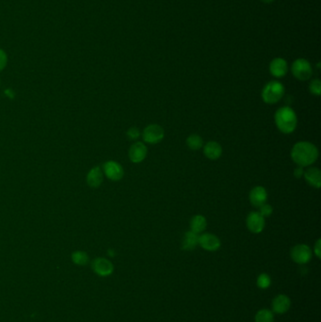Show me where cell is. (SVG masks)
<instances>
[{
    "instance_id": "30",
    "label": "cell",
    "mask_w": 321,
    "mask_h": 322,
    "mask_svg": "<svg viewBox=\"0 0 321 322\" xmlns=\"http://www.w3.org/2000/svg\"><path fill=\"white\" fill-rule=\"evenodd\" d=\"M262 2H264V3H271V2H273L274 0H261Z\"/></svg>"
},
{
    "instance_id": "26",
    "label": "cell",
    "mask_w": 321,
    "mask_h": 322,
    "mask_svg": "<svg viewBox=\"0 0 321 322\" xmlns=\"http://www.w3.org/2000/svg\"><path fill=\"white\" fill-rule=\"evenodd\" d=\"M127 137L130 139V140H138L141 136V131L138 127H131L128 129L127 131Z\"/></svg>"
},
{
    "instance_id": "1",
    "label": "cell",
    "mask_w": 321,
    "mask_h": 322,
    "mask_svg": "<svg viewBox=\"0 0 321 322\" xmlns=\"http://www.w3.org/2000/svg\"><path fill=\"white\" fill-rule=\"evenodd\" d=\"M290 156L298 166L310 167L319 158V149L309 142H300L293 146Z\"/></svg>"
},
{
    "instance_id": "3",
    "label": "cell",
    "mask_w": 321,
    "mask_h": 322,
    "mask_svg": "<svg viewBox=\"0 0 321 322\" xmlns=\"http://www.w3.org/2000/svg\"><path fill=\"white\" fill-rule=\"evenodd\" d=\"M285 86L277 80L269 81L262 90V99L265 103L269 105L276 104L285 95Z\"/></svg>"
},
{
    "instance_id": "24",
    "label": "cell",
    "mask_w": 321,
    "mask_h": 322,
    "mask_svg": "<svg viewBox=\"0 0 321 322\" xmlns=\"http://www.w3.org/2000/svg\"><path fill=\"white\" fill-rule=\"evenodd\" d=\"M257 286L260 288H268L270 286V277L268 274L266 273H262L259 275L258 279H257Z\"/></svg>"
},
{
    "instance_id": "20",
    "label": "cell",
    "mask_w": 321,
    "mask_h": 322,
    "mask_svg": "<svg viewBox=\"0 0 321 322\" xmlns=\"http://www.w3.org/2000/svg\"><path fill=\"white\" fill-rule=\"evenodd\" d=\"M186 145L188 146L189 149H191L193 151L200 150L204 146L203 139L201 136L197 135V134L188 136L186 139Z\"/></svg>"
},
{
    "instance_id": "4",
    "label": "cell",
    "mask_w": 321,
    "mask_h": 322,
    "mask_svg": "<svg viewBox=\"0 0 321 322\" xmlns=\"http://www.w3.org/2000/svg\"><path fill=\"white\" fill-rule=\"evenodd\" d=\"M291 71L293 75L300 81H306L313 74L311 63L305 59H298L292 63Z\"/></svg>"
},
{
    "instance_id": "12",
    "label": "cell",
    "mask_w": 321,
    "mask_h": 322,
    "mask_svg": "<svg viewBox=\"0 0 321 322\" xmlns=\"http://www.w3.org/2000/svg\"><path fill=\"white\" fill-rule=\"evenodd\" d=\"M268 200V191L264 187L257 186L253 187L250 192V202L254 208H259L266 204Z\"/></svg>"
},
{
    "instance_id": "15",
    "label": "cell",
    "mask_w": 321,
    "mask_h": 322,
    "mask_svg": "<svg viewBox=\"0 0 321 322\" xmlns=\"http://www.w3.org/2000/svg\"><path fill=\"white\" fill-rule=\"evenodd\" d=\"M104 181V173L99 166L93 167L87 176V184L89 187L96 188L99 187Z\"/></svg>"
},
{
    "instance_id": "2",
    "label": "cell",
    "mask_w": 321,
    "mask_h": 322,
    "mask_svg": "<svg viewBox=\"0 0 321 322\" xmlns=\"http://www.w3.org/2000/svg\"><path fill=\"white\" fill-rule=\"evenodd\" d=\"M274 122L282 133L291 134L298 126V117L290 107H283L275 112Z\"/></svg>"
},
{
    "instance_id": "21",
    "label": "cell",
    "mask_w": 321,
    "mask_h": 322,
    "mask_svg": "<svg viewBox=\"0 0 321 322\" xmlns=\"http://www.w3.org/2000/svg\"><path fill=\"white\" fill-rule=\"evenodd\" d=\"M72 262L75 265L85 266L89 263V255L83 250H75L72 253Z\"/></svg>"
},
{
    "instance_id": "6",
    "label": "cell",
    "mask_w": 321,
    "mask_h": 322,
    "mask_svg": "<svg viewBox=\"0 0 321 322\" xmlns=\"http://www.w3.org/2000/svg\"><path fill=\"white\" fill-rule=\"evenodd\" d=\"M290 255L295 263L303 265L310 261L313 252L308 245L298 244L292 248L290 251Z\"/></svg>"
},
{
    "instance_id": "14",
    "label": "cell",
    "mask_w": 321,
    "mask_h": 322,
    "mask_svg": "<svg viewBox=\"0 0 321 322\" xmlns=\"http://www.w3.org/2000/svg\"><path fill=\"white\" fill-rule=\"evenodd\" d=\"M303 177L311 187L320 188L321 186V172L317 167H309L304 171Z\"/></svg>"
},
{
    "instance_id": "5",
    "label": "cell",
    "mask_w": 321,
    "mask_h": 322,
    "mask_svg": "<svg viewBox=\"0 0 321 322\" xmlns=\"http://www.w3.org/2000/svg\"><path fill=\"white\" fill-rule=\"evenodd\" d=\"M164 136H165V132L163 127L155 124L146 126L143 132V141L149 144L159 143L164 139Z\"/></svg>"
},
{
    "instance_id": "7",
    "label": "cell",
    "mask_w": 321,
    "mask_h": 322,
    "mask_svg": "<svg viewBox=\"0 0 321 322\" xmlns=\"http://www.w3.org/2000/svg\"><path fill=\"white\" fill-rule=\"evenodd\" d=\"M103 173L111 181H120L124 177V168L122 165L113 160H108L103 165Z\"/></svg>"
},
{
    "instance_id": "11",
    "label": "cell",
    "mask_w": 321,
    "mask_h": 322,
    "mask_svg": "<svg viewBox=\"0 0 321 322\" xmlns=\"http://www.w3.org/2000/svg\"><path fill=\"white\" fill-rule=\"evenodd\" d=\"M147 147L143 143L141 142H137L133 143L128 152V156L129 159L131 160V162L133 163H141L144 160L147 156Z\"/></svg>"
},
{
    "instance_id": "9",
    "label": "cell",
    "mask_w": 321,
    "mask_h": 322,
    "mask_svg": "<svg viewBox=\"0 0 321 322\" xmlns=\"http://www.w3.org/2000/svg\"><path fill=\"white\" fill-rule=\"evenodd\" d=\"M93 270L97 275L106 277L110 275L113 272V264L107 258L104 257H98L93 261L92 264Z\"/></svg>"
},
{
    "instance_id": "28",
    "label": "cell",
    "mask_w": 321,
    "mask_h": 322,
    "mask_svg": "<svg viewBox=\"0 0 321 322\" xmlns=\"http://www.w3.org/2000/svg\"><path fill=\"white\" fill-rule=\"evenodd\" d=\"M314 252H315V254L317 255V257H319V258H321V239H318V241L316 242V244H315V248H314Z\"/></svg>"
},
{
    "instance_id": "10",
    "label": "cell",
    "mask_w": 321,
    "mask_h": 322,
    "mask_svg": "<svg viewBox=\"0 0 321 322\" xmlns=\"http://www.w3.org/2000/svg\"><path fill=\"white\" fill-rule=\"evenodd\" d=\"M199 245L208 251H215L220 247V240L216 235L206 233L199 236Z\"/></svg>"
},
{
    "instance_id": "27",
    "label": "cell",
    "mask_w": 321,
    "mask_h": 322,
    "mask_svg": "<svg viewBox=\"0 0 321 322\" xmlns=\"http://www.w3.org/2000/svg\"><path fill=\"white\" fill-rule=\"evenodd\" d=\"M8 63V56L3 49H0V72L5 69Z\"/></svg>"
},
{
    "instance_id": "13",
    "label": "cell",
    "mask_w": 321,
    "mask_h": 322,
    "mask_svg": "<svg viewBox=\"0 0 321 322\" xmlns=\"http://www.w3.org/2000/svg\"><path fill=\"white\" fill-rule=\"evenodd\" d=\"M288 71V64L283 58H275L269 64V72L274 77H283Z\"/></svg>"
},
{
    "instance_id": "19",
    "label": "cell",
    "mask_w": 321,
    "mask_h": 322,
    "mask_svg": "<svg viewBox=\"0 0 321 322\" xmlns=\"http://www.w3.org/2000/svg\"><path fill=\"white\" fill-rule=\"evenodd\" d=\"M207 227V218L203 215H196L190 220V231L197 235L203 233Z\"/></svg>"
},
{
    "instance_id": "29",
    "label": "cell",
    "mask_w": 321,
    "mask_h": 322,
    "mask_svg": "<svg viewBox=\"0 0 321 322\" xmlns=\"http://www.w3.org/2000/svg\"><path fill=\"white\" fill-rule=\"evenodd\" d=\"M303 175H304V170H303L302 167L298 166L295 169L294 177H296V178L300 179V178L303 177Z\"/></svg>"
},
{
    "instance_id": "25",
    "label": "cell",
    "mask_w": 321,
    "mask_h": 322,
    "mask_svg": "<svg viewBox=\"0 0 321 322\" xmlns=\"http://www.w3.org/2000/svg\"><path fill=\"white\" fill-rule=\"evenodd\" d=\"M258 212L264 218H267V217L271 216V214L273 212V208L269 204H264L259 208Z\"/></svg>"
},
{
    "instance_id": "22",
    "label": "cell",
    "mask_w": 321,
    "mask_h": 322,
    "mask_svg": "<svg viewBox=\"0 0 321 322\" xmlns=\"http://www.w3.org/2000/svg\"><path fill=\"white\" fill-rule=\"evenodd\" d=\"M274 316L268 309H262L255 315V322H273Z\"/></svg>"
},
{
    "instance_id": "8",
    "label": "cell",
    "mask_w": 321,
    "mask_h": 322,
    "mask_svg": "<svg viewBox=\"0 0 321 322\" xmlns=\"http://www.w3.org/2000/svg\"><path fill=\"white\" fill-rule=\"evenodd\" d=\"M246 225L250 232L259 234L265 228V218L259 212H250L246 219Z\"/></svg>"
},
{
    "instance_id": "17",
    "label": "cell",
    "mask_w": 321,
    "mask_h": 322,
    "mask_svg": "<svg viewBox=\"0 0 321 322\" xmlns=\"http://www.w3.org/2000/svg\"><path fill=\"white\" fill-rule=\"evenodd\" d=\"M290 305L291 301L285 295H278L272 301V309L277 314H284L288 311Z\"/></svg>"
},
{
    "instance_id": "18",
    "label": "cell",
    "mask_w": 321,
    "mask_h": 322,
    "mask_svg": "<svg viewBox=\"0 0 321 322\" xmlns=\"http://www.w3.org/2000/svg\"><path fill=\"white\" fill-rule=\"evenodd\" d=\"M199 245V235L192 231H187L182 239V249L184 250H192Z\"/></svg>"
},
{
    "instance_id": "23",
    "label": "cell",
    "mask_w": 321,
    "mask_h": 322,
    "mask_svg": "<svg viewBox=\"0 0 321 322\" xmlns=\"http://www.w3.org/2000/svg\"><path fill=\"white\" fill-rule=\"evenodd\" d=\"M309 90L311 94L317 96H320L321 94V81L319 78L313 79L309 85Z\"/></svg>"
},
{
    "instance_id": "16",
    "label": "cell",
    "mask_w": 321,
    "mask_h": 322,
    "mask_svg": "<svg viewBox=\"0 0 321 322\" xmlns=\"http://www.w3.org/2000/svg\"><path fill=\"white\" fill-rule=\"evenodd\" d=\"M204 154L210 160H217L222 155V147L217 142H209L204 146Z\"/></svg>"
}]
</instances>
